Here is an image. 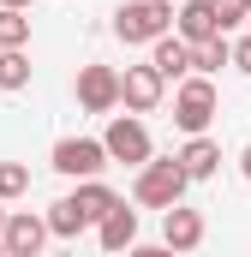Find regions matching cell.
Masks as SVG:
<instances>
[{
  "label": "cell",
  "instance_id": "obj_1",
  "mask_svg": "<svg viewBox=\"0 0 251 257\" xmlns=\"http://www.w3.org/2000/svg\"><path fill=\"white\" fill-rule=\"evenodd\" d=\"M186 186L191 174L180 168V156H168V162H144V168H132V203L138 209H174V203H186Z\"/></svg>",
  "mask_w": 251,
  "mask_h": 257
},
{
  "label": "cell",
  "instance_id": "obj_2",
  "mask_svg": "<svg viewBox=\"0 0 251 257\" xmlns=\"http://www.w3.org/2000/svg\"><path fill=\"white\" fill-rule=\"evenodd\" d=\"M174 30V0H126L114 12V36L126 48H150L156 36Z\"/></svg>",
  "mask_w": 251,
  "mask_h": 257
},
{
  "label": "cell",
  "instance_id": "obj_3",
  "mask_svg": "<svg viewBox=\"0 0 251 257\" xmlns=\"http://www.w3.org/2000/svg\"><path fill=\"white\" fill-rule=\"evenodd\" d=\"M215 108H221L215 78H209V72H186V78H180V90H174V126L186 132V138H191V132H209Z\"/></svg>",
  "mask_w": 251,
  "mask_h": 257
},
{
  "label": "cell",
  "instance_id": "obj_4",
  "mask_svg": "<svg viewBox=\"0 0 251 257\" xmlns=\"http://www.w3.org/2000/svg\"><path fill=\"white\" fill-rule=\"evenodd\" d=\"M102 144H108V156H114V162H126V168H144V162L156 156V144H150V126H144V120H138L132 108L108 120Z\"/></svg>",
  "mask_w": 251,
  "mask_h": 257
},
{
  "label": "cell",
  "instance_id": "obj_5",
  "mask_svg": "<svg viewBox=\"0 0 251 257\" xmlns=\"http://www.w3.org/2000/svg\"><path fill=\"white\" fill-rule=\"evenodd\" d=\"M48 162H54V174H66V180H96L114 156H108V144H102V138H60Z\"/></svg>",
  "mask_w": 251,
  "mask_h": 257
},
{
  "label": "cell",
  "instance_id": "obj_6",
  "mask_svg": "<svg viewBox=\"0 0 251 257\" xmlns=\"http://www.w3.org/2000/svg\"><path fill=\"white\" fill-rule=\"evenodd\" d=\"M162 96H168V78L156 72V60L126 66V72H120V108H132V114H156Z\"/></svg>",
  "mask_w": 251,
  "mask_h": 257
},
{
  "label": "cell",
  "instance_id": "obj_7",
  "mask_svg": "<svg viewBox=\"0 0 251 257\" xmlns=\"http://www.w3.org/2000/svg\"><path fill=\"white\" fill-rule=\"evenodd\" d=\"M78 108L84 114H114L120 108V72L102 66V60L78 66Z\"/></svg>",
  "mask_w": 251,
  "mask_h": 257
},
{
  "label": "cell",
  "instance_id": "obj_8",
  "mask_svg": "<svg viewBox=\"0 0 251 257\" xmlns=\"http://www.w3.org/2000/svg\"><path fill=\"white\" fill-rule=\"evenodd\" d=\"M48 239H54V227H48V215H36V209H12V215H6V227H0L6 257H36Z\"/></svg>",
  "mask_w": 251,
  "mask_h": 257
},
{
  "label": "cell",
  "instance_id": "obj_9",
  "mask_svg": "<svg viewBox=\"0 0 251 257\" xmlns=\"http://www.w3.org/2000/svg\"><path fill=\"white\" fill-rule=\"evenodd\" d=\"M203 209H186V203H174V209H162V245L168 251H197L203 245Z\"/></svg>",
  "mask_w": 251,
  "mask_h": 257
},
{
  "label": "cell",
  "instance_id": "obj_10",
  "mask_svg": "<svg viewBox=\"0 0 251 257\" xmlns=\"http://www.w3.org/2000/svg\"><path fill=\"white\" fill-rule=\"evenodd\" d=\"M174 156H180V168L191 174V186H197V180H215V174H221V144H215L209 132H191V138L180 144V150H174Z\"/></svg>",
  "mask_w": 251,
  "mask_h": 257
},
{
  "label": "cell",
  "instance_id": "obj_11",
  "mask_svg": "<svg viewBox=\"0 0 251 257\" xmlns=\"http://www.w3.org/2000/svg\"><path fill=\"white\" fill-rule=\"evenodd\" d=\"M96 239H102V251H132L138 245V209H126V197L96 221Z\"/></svg>",
  "mask_w": 251,
  "mask_h": 257
},
{
  "label": "cell",
  "instance_id": "obj_12",
  "mask_svg": "<svg viewBox=\"0 0 251 257\" xmlns=\"http://www.w3.org/2000/svg\"><path fill=\"white\" fill-rule=\"evenodd\" d=\"M174 30H180L186 42H209V36H221V18H215V0H186V6L174 12Z\"/></svg>",
  "mask_w": 251,
  "mask_h": 257
},
{
  "label": "cell",
  "instance_id": "obj_13",
  "mask_svg": "<svg viewBox=\"0 0 251 257\" xmlns=\"http://www.w3.org/2000/svg\"><path fill=\"white\" fill-rule=\"evenodd\" d=\"M150 60H156V72H162L168 84H174V78H186V72H191V42L180 36V30H168V36L150 42Z\"/></svg>",
  "mask_w": 251,
  "mask_h": 257
},
{
  "label": "cell",
  "instance_id": "obj_14",
  "mask_svg": "<svg viewBox=\"0 0 251 257\" xmlns=\"http://www.w3.org/2000/svg\"><path fill=\"white\" fill-rule=\"evenodd\" d=\"M48 227H54V239H78V233L90 227V215L78 209V197L66 192V197H54V203H48Z\"/></svg>",
  "mask_w": 251,
  "mask_h": 257
},
{
  "label": "cell",
  "instance_id": "obj_15",
  "mask_svg": "<svg viewBox=\"0 0 251 257\" xmlns=\"http://www.w3.org/2000/svg\"><path fill=\"white\" fill-rule=\"evenodd\" d=\"M221 66H233V36H209V42H191V72H221Z\"/></svg>",
  "mask_w": 251,
  "mask_h": 257
},
{
  "label": "cell",
  "instance_id": "obj_16",
  "mask_svg": "<svg viewBox=\"0 0 251 257\" xmlns=\"http://www.w3.org/2000/svg\"><path fill=\"white\" fill-rule=\"evenodd\" d=\"M72 197H78V209L90 215V227H96V221L120 203V192H114V186H102V180H78V192H72Z\"/></svg>",
  "mask_w": 251,
  "mask_h": 257
},
{
  "label": "cell",
  "instance_id": "obj_17",
  "mask_svg": "<svg viewBox=\"0 0 251 257\" xmlns=\"http://www.w3.org/2000/svg\"><path fill=\"white\" fill-rule=\"evenodd\" d=\"M0 48H30V12L24 6H0Z\"/></svg>",
  "mask_w": 251,
  "mask_h": 257
},
{
  "label": "cell",
  "instance_id": "obj_18",
  "mask_svg": "<svg viewBox=\"0 0 251 257\" xmlns=\"http://www.w3.org/2000/svg\"><path fill=\"white\" fill-rule=\"evenodd\" d=\"M30 84V54L24 48H0V90L12 96V90H24Z\"/></svg>",
  "mask_w": 251,
  "mask_h": 257
},
{
  "label": "cell",
  "instance_id": "obj_19",
  "mask_svg": "<svg viewBox=\"0 0 251 257\" xmlns=\"http://www.w3.org/2000/svg\"><path fill=\"white\" fill-rule=\"evenodd\" d=\"M24 192H30V168H24V162H0V197L18 203Z\"/></svg>",
  "mask_w": 251,
  "mask_h": 257
},
{
  "label": "cell",
  "instance_id": "obj_20",
  "mask_svg": "<svg viewBox=\"0 0 251 257\" xmlns=\"http://www.w3.org/2000/svg\"><path fill=\"white\" fill-rule=\"evenodd\" d=\"M215 18H221V36H233L251 12H245V0H215Z\"/></svg>",
  "mask_w": 251,
  "mask_h": 257
},
{
  "label": "cell",
  "instance_id": "obj_21",
  "mask_svg": "<svg viewBox=\"0 0 251 257\" xmlns=\"http://www.w3.org/2000/svg\"><path fill=\"white\" fill-rule=\"evenodd\" d=\"M233 72L251 78V36H233Z\"/></svg>",
  "mask_w": 251,
  "mask_h": 257
},
{
  "label": "cell",
  "instance_id": "obj_22",
  "mask_svg": "<svg viewBox=\"0 0 251 257\" xmlns=\"http://www.w3.org/2000/svg\"><path fill=\"white\" fill-rule=\"evenodd\" d=\"M239 174H245V180H251V144H245V150H239Z\"/></svg>",
  "mask_w": 251,
  "mask_h": 257
},
{
  "label": "cell",
  "instance_id": "obj_23",
  "mask_svg": "<svg viewBox=\"0 0 251 257\" xmlns=\"http://www.w3.org/2000/svg\"><path fill=\"white\" fill-rule=\"evenodd\" d=\"M0 6H24V12H30V6H36V0H0Z\"/></svg>",
  "mask_w": 251,
  "mask_h": 257
},
{
  "label": "cell",
  "instance_id": "obj_24",
  "mask_svg": "<svg viewBox=\"0 0 251 257\" xmlns=\"http://www.w3.org/2000/svg\"><path fill=\"white\" fill-rule=\"evenodd\" d=\"M6 215H12V209H6V197H0V227H6Z\"/></svg>",
  "mask_w": 251,
  "mask_h": 257
},
{
  "label": "cell",
  "instance_id": "obj_25",
  "mask_svg": "<svg viewBox=\"0 0 251 257\" xmlns=\"http://www.w3.org/2000/svg\"><path fill=\"white\" fill-rule=\"evenodd\" d=\"M245 12H251V0H245Z\"/></svg>",
  "mask_w": 251,
  "mask_h": 257
}]
</instances>
